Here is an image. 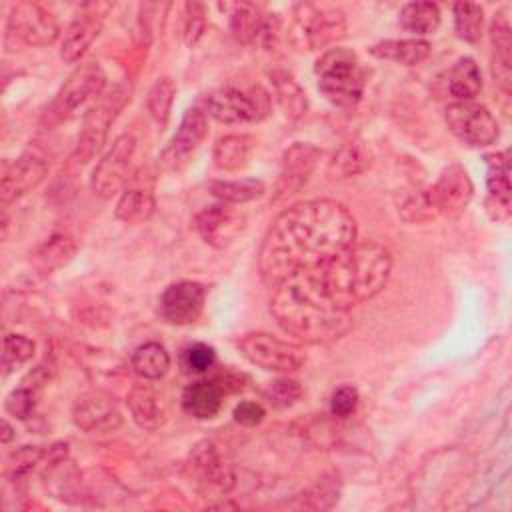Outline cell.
I'll return each instance as SVG.
<instances>
[{"instance_id":"6da1fadb","label":"cell","mask_w":512,"mask_h":512,"mask_svg":"<svg viewBox=\"0 0 512 512\" xmlns=\"http://www.w3.org/2000/svg\"><path fill=\"white\" fill-rule=\"evenodd\" d=\"M356 242V220L350 210L328 198L306 200L286 208L268 228L258 270L266 286L274 288L298 270L324 264Z\"/></svg>"},{"instance_id":"7a4b0ae2","label":"cell","mask_w":512,"mask_h":512,"mask_svg":"<svg viewBox=\"0 0 512 512\" xmlns=\"http://www.w3.org/2000/svg\"><path fill=\"white\" fill-rule=\"evenodd\" d=\"M270 312L286 334L306 344L334 342L352 326L350 312L330 300L314 268L298 270L276 284Z\"/></svg>"},{"instance_id":"3957f363","label":"cell","mask_w":512,"mask_h":512,"mask_svg":"<svg viewBox=\"0 0 512 512\" xmlns=\"http://www.w3.org/2000/svg\"><path fill=\"white\" fill-rule=\"evenodd\" d=\"M314 270L330 300L350 312L386 286L392 254L378 242H354Z\"/></svg>"},{"instance_id":"277c9868","label":"cell","mask_w":512,"mask_h":512,"mask_svg":"<svg viewBox=\"0 0 512 512\" xmlns=\"http://www.w3.org/2000/svg\"><path fill=\"white\" fill-rule=\"evenodd\" d=\"M318 90L334 106L352 108L360 102L366 86V72L356 52L334 46L320 54L314 64Z\"/></svg>"},{"instance_id":"5b68a950","label":"cell","mask_w":512,"mask_h":512,"mask_svg":"<svg viewBox=\"0 0 512 512\" xmlns=\"http://www.w3.org/2000/svg\"><path fill=\"white\" fill-rule=\"evenodd\" d=\"M198 106L222 124H242L264 120L272 110V98L260 84H226L204 94Z\"/></svg>"},{"instance_id":"8992f818","label":"cell","mask_w":512,"mask_h":512,"mask_svg":"<svg viewBox=\"0 0 512 512\" xmlns=\"http://www.w3.org/2000/svg\"><path fill=\"white\" fill-rule=\"evenodd\" d=\"M130 94H132V86L130 82L124 80V82H118L114 88H110L106 94H102L98 102H94L88 108L78 142L70 154V166L82 168L100 152L112 122L130 100Z\"/></svg>"},{"instance_id":"52a82bcc","label":"cell","mask_w":512,"mask_h":512,"mask_svg":"<svg viewBox=\"0 0 512 512\" xmlns=\"http://www.w3.org/2000/svg\"><path fill=\"white\" fill-rule=\"evenodd\" d=\"M106 86V74L98 62L88 60L74 68V72L58 88L56 96L44 108L40 116L42 128H54L70 120L78 108L102 96Z\"/></svg>"},{"instance_id":"ba28073f","label":"cell","mask_w":512,"mask_h":512,"mask_svg":"<svg viewBox=\"0 0 512 512\" xmlns=\"http://www.w3.org/2000/svg\"><path fill=\"white\" fill-rule=\"evenodd\" d=\"M292 34L306 50L328 48L346 36L344 12L326 4H298L294 8Z\"/></svg>"},{"instance_id":"9c48e42d","label":"cell","mask_w":512,"mask_h":512,"mask_svg":"<svg viewBox=\"0 0 512 512\" xmlns=\"http://www.w3.org/2000/svg\"><path fill=\"white\" fill-rule=\"evenodd\" d=\"M242 356L270 372H296L306 362V354L298 344L280 340L268 332H250L238 340Z\"/></svg>"},{"instance_id":"30bf717a","label":"cell","mask_w":512,"mask_h":512,"mask_svg":"<svg viewBox=\"0 0 512 512\" xmlns=\"http://www.w3.org/2000/svg\"><path fill=\"white\" fill-rule=\"evenodd\" d=\"M186 474L200 494L212 498L228 494L236 484L232 468L222 460L216 446L208 440L194 444L190 450L186 460Z\"/></svg>"},{"instance_id":"8fae6325","label":"cell","mask_w":512,"mask_h":512,"mask_svg":"<svg viewBox=\"0 0 512 512\" xmlns=\"http://www.w3.org/2000/svg\"><path fill=\"white\" fill-rule=\"evenodd\" d=\"M208 134V114L196 104L188 108L180 120L178 130L158 154V168L166 174L180 172L188 166L200 144Z\"/></svg>"},{"instance_id":"7c38bea8","label":"cell","mask_w":512,"mask_h":512,"mask_svg":"<svg viewBox=\"0 0 512 512\" xmlns=\"http://www.w3.org/2000/svg\"><path fill=\"white\" fill-rule=\"evenodd\" d=\"M220 10L228 12V24L238 42L262 48H272L276 44L280 36L278 14H268L252 2L220 4Z\"/></svg>"},{"instance_id":"4fadbf2b","label":"cell","mask_w":512,"mask_h":512,"mask_svg":"<svg viewBox=\"0 0 512 512\" xmlns=\"http://www.w3.org/2000/svg\"><path fill=\"white\" fill-rule=\"evenodd\" d=\"M446 124L450 132L472 148H484L498 140V122L492 112L472 100L452 102L446 108Z\"/></svg>"},{"instance_id":"5bb4252c","label":"cell","mask_w":512,"mask_h":512,"mask_svg":"<svg viewBox=\"0 0 512 512\" xmlns=\"http://www.w3.org/2000/svg\"><path fill=\"white\" fill-rule=\"evenodd\" d=\"M136 152V140L132 134L118 136L110 150L102 156V160L92 170L90 186L102 198H112L122 192V188L130 180V166Z\"/></svg>"},{"instance_id":"9a60e30c","label":"cell","mask_w":512,"mask_h":512,"mask_svg":"<svg viewBox=\"0 0 512 512\" xmlns=\"http://www.w3.org/2000/svg\"><path fill=\"white\" fill-rule=\"evenodd\" d=\"M110 8V2H86L78 8L62 40L60 56L64 62H76L86 54V50L98 38Z\"/></svg>"},{"instance_id":"2e32d148","label":"cell","mask_w":512,"mask_h":512,"mask_svg":"<svg viewBox=\"0 0 512 512\" xmlns=\"http://www.w3.org/2000/svg\"><path fill=\"white\" fill-rule=\"evenodd\" d=\"M198 236L212 248H228L246 228V216L232 204L220 202L200 210L194 218Z\"/></svg>"},{"instance_id":"e0dca14e","label":"cell","mask_w":512,"mask_h":512,"mask_svg":"<svg viewBox=\"0 0 512 512\" xmlns=\"http://www.w3.org/2000/svg\"><path fill=\"white\" fill-rule=\"evenodd\" d=\"M10 30L30 46H48L60 34L58 20L52 12L36 2H16L8 16Z\"/></svg>"},{"instance_id":"ac0fdd59","label":"cell","mask_w":512,"mask_h":512,"mask_svg":"<svg viewBox=\"0 0 512 512\" xmlns=\"http://www.w3.org/2000/svg\"><path fill=\"white\" fill-rule=\"evenodd\" d=\"M48 172L46 158L36 150H26L12 164H6L2 170V204H10L30 190H34Z\"/></svg>"},{"instance_id":"d6986e66","label":"cell","mask_w":512,"mask_h":512,"mask_svg":"<svg viewBox=\"0 0 512 512\" xmlns=\"http://www.w3.org/2000/svg\"><path fill=\"white\" fill-rule=\"evenodd\" d=\"M72 420L84 432H114L122 424V414L110 394L92 390L76 398Z\"/></svg>"},{"instance_id":"ffe728a7","label":"cell","mask_w":512,"mask_h":512,"mask_svg":"<svg viewBox=\"0 0 512 512\" xmlns=\"http://www.w3.org/2000/svg\"><path fill=\"white\" fill-rule=\"evenodd\" d=\"M206 290L192 280H180L170 284L160 298V314L174 326L192 324L202 314Z\"/></svg>"},{"instance_id":"44dd1931","label":"cell","mask_w":512,"mask_h":512,"mask_svg":"<svg viewBox=\"0 0 512 512\" xmlns=\"http://www.w3.org/2000/svg\"><path fill=\"white\" fill-rule=\"evenodd\" d=\"M322 152L308 144V142H296L282 154V166L276 182V200L288 198L296 194L308 180V176L314 172Z\"/></svg>"},{"instance_id":"7402d4cb","label":"cell","mask_w":512,"mask_h":512,"mask_svg":"<svg viewBox=\"0 0 512 512\" xmlns=\"http://www.w3.org/2000/svg\"><path fill=\"white\" fill-rule=\"evenodd\" d=\"M474 186L468 172L460 164L446 166L434 186H430V196L438 214L456 216L460 214L472 200Z\"/></svg>"},{"instance_id":"603a6c76","label":"cell","mask_w":512,"mask_h":512,"mask_svg":"<svg viewBox=\"0 0 512 512\" xmlns=\"http://www.w3.org/2000/svg\"><path fill=\"white\" fill-rule=\"evenodd\" d=\"M486 208L494 220H508L510 216V160L508 150L486 154Z\"/></svg>"},{"instance_id":"cb8c5ba5","label":"cell","mask_w":512,"mask_h":512,"mask_svg":"<svg viewBox=\"0 0 512 512\" xmlns=\"http://www.w3.org/2000/svg\"><path fill=\"white\" fill-rule=\"evenodd\" d=\"M492 46V76L504 94L512 92V28L504 14H498L490 24Z\"/></svg>"},{"instance_id":"d4e9b609","label":"cell","mask_w":512,"mask_h":512,"mask_svg":"<svg viewBox=\"0 0 512 512\" xmlns=\"http://www.w3.org/2000/svg\"><path fill=\"white\" fill-rule=\"evenodd\" d=\"M224 396L226 394L220 390V386L214 380H198L184 388L182 408L192 418L208 420L220 412Z\"/></svg>"},{"instance_id":"484cf974","label":"cell","mask_w":512,"mask_h":512,"mask_svg":"<svg viewBox=\"0 0 512 512\" xmlns=\"http://www.w3.org/2000/svg\"><path fill=\"white\" fill-rule=\"evenodd\" d=\"M444 86H446V92L456 102L472 100L482 90V74L478 64L468 56L458 58L450 66V70L444 74Z\"/></svg>"},{"instance_id":"4316f807","label":"cell","mask_w":512,"mask_h":512,"mask_svg":"<svg viewBox=\"0 0 512 512\" xmlns=\"http://www.w3.org/2000/svg\"><path fill=\"white\" fill-rule=\"evenodd\" d=\"M132 420L144 430H158L164 424V410L148 384H134L126 396Z\"/></svg>"},{"instance_id":"83f0119b","label":"cell","mask_w":512,"mask_h":512,"mask_svg":"<svg viewBox=\"0 0 512 512\" xmlns=\"http://www.w3.org/2000/svg\"><path fill=\"white\" fill-rule=\"evenodd\" d=\"M254 138L248 134H226L216 140L212 158L220 170L236 172L244 168L252 156Z\"/></svg>"},{"instance_id":"f1b7e54d","label":"cell","mask_w":512,"mask_h":512,"mask_svg":"<svg viewBox=\"0 0 512 512\" xmlns=\"http://www.w3.org/2000/svg\"><path fill=\"white\" fill-rule=\"evenodd\" d=\"M156 208L152 188L148 186H128L122 190L116 202V218L126 224L146 222Z\"/></svg>"},{"instance_id":"f546056e","label":"cell","mask_w":512,"mask_h":512,"mask_svg":"<svg viewBox=\"0 0 512 512\" xmlns=\"http://www.w3.org/2000/svg\"><path fill=\"white\" fill-rule=\"evenodd\" d=\"M76 248V240L70 234H54L34 250L32 264L40 272L50 274L68 264L74 258Z\"/></svg>"},{"instance_id":"4dcf8cb0","label":"cell","mask_w":512,"mask_h":512,"mask_svg":"<svg viewBox=\"0 0 512 512\" xmlns=\"http://www.w3.org/2000/svg\"><path fill=\"white\" fill-rule=\"evenodd\" d=\"M376 58H386L400 62L404 66L420 64L430 54V44L422 38H406V40H382L370 48Z\"/></svg>"},{"instance_id":"1f68e13d","label":"cell","mask_w":512,"mask_h":512,"mask_svg":"<svg viewBox=\"0 0 512 512\" xmlns=\"http://www.w3.org/2000/svg\"><path fill=\"white\" fill-rule=\"evenodd\" d=\"M130 364L140 378L160 380L170 368V356L160 342H146L134 350Z\"/></svg>"},{"instance_id":"d6a6232c","label":"cell","mask_w":512,"mask_h":512,"mask_svg":"<svg viewBox=\"0 0 512 512\" xmlns=\"http://www.w3.org/2000/svg\"><path fill=\"white\" fill-rule=\"evenodd\" d=\"M272 84H274L276 102L282 108L284 116L290 120L302 118L308 108V98H306V92L302 90V86L286 72H276L272 76Z\"/></svg>"},{"instance_id":"836d02e7","label":"cell","mask_w":512,"mask_h":512,"mask_svg":"<svg viewBox=\"0 0 512 512\" xmlns=\"http://www.w3.org/2000/svg\"><path fill=\"white\" fill-rule=\"evenodd\" d=\"M340 480L336 476H322L308 488H304L296 500L294 506L300 510H330L338 498H340Z\"/></svg>"},{"instance_id":"e575fe53","label":"cell","mask_w":512,"mask_h":512,"mask_svg":"<svg viewBox=\"0 0 512 512\" xmlns=\"http://www.w3.org/2000/svg\"><path fill=\"white\" fill-rule=\"evenodd\" d=\"M400 26L416 36L432 34L440 26V8L434 2H408L400 10Z\"/></svg>"},{"instance_id":"d590c367","label":"cell","mask_w":512,"mask_h":512,"mask_svg":"<svg viewBox=\"0 0 512 512\" xmlns=\"http://www.w3.org/2000/svg\"><path fill=\"white\" fill-rule=\"evenodd\" d=\"M210 192L226 204H244L264 194V184L254 178L242 180H212Z\"/></svg>"},{"instance_id":"8d00e7d4","label":"cell","mask_w":512,"mask_h":512,"mask_svg":"<svg viewBox=\"0 0 512 512\" xmlns=\"http://www.w3.org/2000/svg\"><path fill=\"white\" fill-rule=\"evenodd\" d=\"M370 164V154L360 142H348L338 148L330 162V174L334 178H350L364 172Z\"/></svg>"},{"instance_id":"74e56055","label":"cell","mask_w":512,"mask_h":512,"mask_svg":"<svg viewBox=\"0 0 512 512\" xmlns=\"http://www.w3.org/2000/svg\"><path fill=\"white\" fill-rule=\"evenodd\" d=\"M176 96V84L170 76H162L158 78L146 96V108L150 112V116L160 124L166 126L168 118H170V110H172V102Z\"/></svg>"},{"instance_id":"f35d334b","label":"cell","mask_w":512,"mask_h":512,"mask_svg":"<svg viewBox=\"0 0 512 512\" xmlns=\"http://www.w3.org/2000/svg\"><path fill=\"white\" fill-rule=\"evenodd\" d=\"M454 28L458 38L464 42H478L482 38V28H484V12L478 4L470 2H458L454 4Z\"/></svg>"},{"instance_id":"ab89813d","label":"cell","mask_w":512,"mask_h":512,"mask_svg":"<svg viewBox=\"0 0 512 512\" xmlns=\"http://www.w3.org/2000/svg\"><path fill=\"white\" fill-rule=\"evenodd\" d=\"M398 212L406 222H426L438 216L430 188H416L400 198Z\"/></svg>"},{"instance_id":"60d3db41","label":"cell","mask_w":512,"mask_h":512,"mask_svg":"<svg viewBox=\"0 0 512 512\" xmlns=\"http://www.w3.org/2000/svg\"><path fill=\"white\" fill-rule=\"evenodd\" d=\"M44 456H46V450H42L40 446H22L8 456L4 476L10 480L24 478L28 472L36 468V464H40Z\"/></svg>"},{"instance_id":"b9f144b4","label":"cell","mask_w":512,"mask_h":512,"mask_svg":"<svg viewBox=\"0 0 512 512\" xmlns=\"http://www.w3.org/2000/svg\"><path fill=\"white\" fill-rule=\"evenodd\" d=\"M34 356V342L22 334H6L4 336V352H2V368L4 376L16 368L18 364L28 362Z\"/></svg>"},{"instance_id":"7bdbcfd3","label":"cell","mask_w":512,"mask_h":512,"mask_svg":"<svg viewBox=\"0 0 512 512\" xmlns=\"http://www.w3.org/2000/svg\"><path fill=\"white\" fill-rule=\"evenodd\" d=\"M206 30V6L202 2H186L184 4V26L182 38L186 46H194Z\"/></svg>"},{"instance_id":"ee69618b","label":"cell","mask_w":512,"mask_h":512,"mask_svg":"<svg viewBox=\"0 0 512 512\" xmlns=\"http://www.w3.org/2000/svg\"><path fill=\"white\" fill-rule=\"evenodd\" d=\"M266 396L276 408H290L300 400L302 388L292 378H278L268 386Z\"/></svg>"},{"instance_id":"f6af8a7d","label":"cell","mask_w":512,"mask_h":512,"mask_svg":"<svg viewBox=\"0 0 512 512\" xmlns=\"http://www.w3.org/2000/svg\"><path fill=\"white\" fill-rule=\"evenodd\" d=\"M34 406H36V390H32L30 386H24V384L14 388L6 396V402H4L6 412L20 420L28 418L34 412Z\"/></svg>"},{"instance_id":"bcb514c9","label":"cell","mask_w":512,"mask_h":512,"mask_svg":"<svg viewBox=\"0 0 512 512\" xmlns=\"http://www.w3.org/2000/svg\"><path fill=\"white\" fill-rule=\"evenodd\" d=\"M360 402L358 390L350 384H344L340 388H336L330 396V412L334 418H348L356 412Z\"/></svg>"},{"instance_id":"7dc6e473","label":"cell","mask_w":512,"mask_h":512,"mask_svg":"<svg viewBox=\"0 0 512 512\" xmlns=\"http://www.w3.org/2000/svg\"><path fill=\"white\" fill-rule=\"evenodd\" d=\"M216 352L204 342H196L184 350V366L190 372H206L214 366Z\"/></svg>"},{"instance_id":"c3c4849f","label":"cell","mask_w":512,"mask_h":512,"mask_svg":"<svg viewBox=\"0 0 512 512\" xmlns=\"http://www.w3.org/2000/svg\"><path fill=\"white\" fill-rule=\"evenodd\" d=\"M264 416H266L264 408L252 400H244L234 408V420L242 426H256L264 420Z\"/></svg>"},{"instance_id":"681fc988","label":"cell","mask_w":512,"mask_h":512,"mask_svg":"<svg viewBox=\"0 0 512 512\" xmlns=\"http://www.w3.org/2000/svg\"><path fill=\"white\" fill-rule=\"evenodd\" d=\"M212 380L220 386V390H222L224 394L238 392V390H242V386H244V384H242V382H244V376L238 374V372H232V370H224V372L216 374Z\"/></svg>"},{"instance_id":"f907efd6","label":"cell","mask_w":512,"mask_h":512,"mask_svg":"<svg viewBox=\"0 0 512 512\" xmlns=\"http://www.w3.org/2000/svg\"><path fill=\"white\" fill-rule=\"evenodd\" d=\"M12 436H14V434H12V426L4 420V422H2V436H0L2 444H8V442L12 440Z\"/></svg>"}]
</instances>
